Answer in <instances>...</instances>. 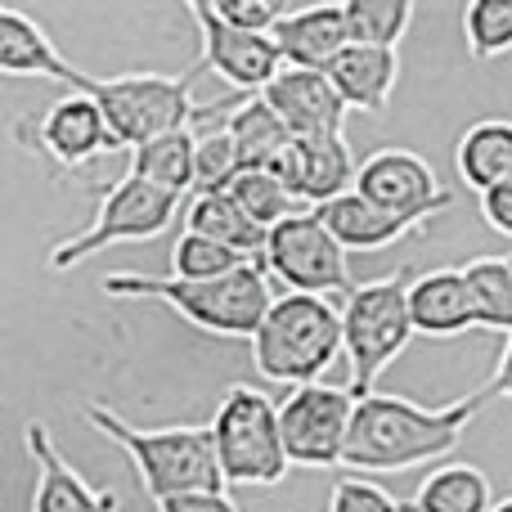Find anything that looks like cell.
Returning a JSON list of instances; mask_svg holds the SVG:
<instances>
[{
	"label": "cell",
	"mask_w": 512,
	"mask_h": 512,
	"mask_svg": "<svg viewBox=\"0 0 512 512\" xmlns=\"http://www.w3.org/2000/svg\"><path fill=\"white\" fill-rule=\"evenodd\" d=\"M495 400V387L472 391L468 400L454 405H414L391 391H373L355 405L351 441H346V463L351 477H391V472H409L436 463L445 454L459 450L463 432L481 418V409Z\"/></svg>",
	"instance_id": "cell-1"
},
{
	"label": "cell",
	"mask_w": 512,
	"mask_h": 512,
	"mask_svg": "<svg viewBox=\"0 0 512 512\" xmlns=\"http://www.w3.org/2000/svg\"><path fill=\"white\" fill-rule=\"evenodd\" d=\"M99 288L117 301H162L171 306L185 324H194L198 333L212 337H243L252 342L256 328L265 324L274 306V288L270 274L261 265H243V270L225 274L212 283H185V279H158V274H135V270H117L104 274Z\"/></svg>",
	"instance_id": "cell-2"
},
{
	"label": "cell",
	"mask_w": 512,
	"mask_h": 512,
	"mask_svg": "<svg viewBox=\"0 0 512 512\" xmlns=\"http://www.w3.org/2000/svg\"><path fill=\"white\" fill-rule=\"evenodd\" d=\"M81 414H86V423L95 432H104L131 459L140 490L153 504L194 495V490H225L212 427H135L117 409L99 405V400H90Z\"/></svg>",
	"instance_id": "cell-3"
},
{
	"label": "cell",
	"mask_w": 512,
	"mask_h": 512,
	"mask_svg": "<svg viewBox=\"0 0 512 512\" xmlns=\"http://www.w3.org/2000/svg\"><path fill=\"white\" fill-rule=\"evenodd\" d=\"M342 306L328 297L283 292L274 297L265 324L252 337V364L265 382L283 387H310L319 373L342 360Z\"/></svg>",
	"instance_id": "cell-4"
},
{
	"label": "cell",
	"mask_w": 512,
	"mask_h": 512,
	"mask_svg": "<svg viewBox=\"0 0 512 512\" xmlns=\"http://www.w3.org/2000/svg\"><path fill=\"white\" fill-rule=\"evenodd\" d=\"M418 274L396 270L387 279H369L342 301V351L351 360V396H373L378 378L405 355L414 342V315H409V288Z\"/></svg>",
	"instance_id": "cell-5"
},
{
	"label": "cell",
	"mask_w": 512,
	"mask_h": 512,
	"mask_svg": "<svg viewBox=\"0 0 512 512\" xmlns=\"http://www.w3.org/2000/svg\"><path fill=\"white\" fill-rule=\"evenodd\" d=\"M99 104L117 149H140L171 131L207 122L216 104H194V72L189 77H162V72H117L95 77L86 90Z\"/></svg>",
	"instance_id": "cell-6"
},
{
	"label": "cell",
	"mask_w": 512,
	"mask_h": 512,
	"mask_svg": "<svg viewBox=\"0 0 512 512\" xmlns=\"http://www.w3.org/2000/svg\"><path fill=\"white\" fill-rule=\"evenodd\" d=\"M216 459H221L225 486H256L270 490L292 472L288 450H283L279 405L252 382H234L221 396L212 423Z\"/></svg>",
	"instance_id": "cell-7"
},
{
	"label": "cell",
	"mask_w": 512,
	"mask_h": 512,
	"mask_svg": "<svg viewBox=\"0 0 512 512\" xmlns=\"http://www.w3.org/2000/svg\"><path fill=\"white\" fill-rule=\"evenodd\" d=\"M176 212H180V198L162 194L158 185H149V180H140V176H122L104 189V198H99L86 230L54 243V248L45 252V265H50V270H72V265L90 261L95 252L117 248V243L158 239V234L176 221Z\"/></svg>",
	"instance_id": "cell-8"
},
{
	"label": "cell",
	"mask_w": 512,
	"mask_h": 512,
	"mask_svg": "<svg viewBox=\"0 0 512 512\" xmlns=\"http://www.w3.org/2000/svg\"><path fill=\"white\" fill-rule=\"evenodd\" d=\"M346 256L351 252L333 239V230L319 221V212H297L270 230V243H265V274L288 283V292L346 301L360 288V283L351 279Z\"/></svg>",
	"instance_id": "cell-9"
},
{
	"label": "cell",
	"mask_w": 512,
	"mask_h": 512,
	"mask_svg": "<svg viewBox=\"0 0 512 512\" xmlns=\"http://www.w3.org/2000/svg\"><path fill=\"white\" fill-rule=\"evenodd\" d=\"M351 387H324L310 382L279 400V427H283V450H288L292 468L310 472H333L346 463V441H351L355 423Z\"/></svg>",
	"instance_id": "cell-10"
},
{
	"label": "cell",
	"mask_w": 512,
	"mask_h": 512,
	"mask_svg": "<svg viewBox=\"0 0 512 512\" xmlns=\"http://www.w3.org/2000/svg\"><path fill=\"white\" fill-rule=\"evenodd\" d=\"M355 194H364L369 203H378L382 212L400 216V221L418 225V230H423L432 216L454 207V194L441 185L432 162L414 149H400V144H382V149H373L369 158L360 162Z\"/></svg>",
	"instance_id": "cell-11"
},
{
	"label": "cell",
	"mask_w": 512,
	"mask_h": 512,
	"mask_svg": "<svg viewBox=\"0 0 512 512\" xmlns=\"http://www.w3.org/2000/svg\"><path fill=\"white\" fill-rule=\"evenodd\" d=\"M18 135L27 140V149L50 158L63 171H81L95 158H104V153H117L113 131H108L99 104L90 95H81V90L59 95L41 117H27L18 126Z\"/></svg>",
	"instance_id": "cell-12"
},
{
	"label": "cell",
	"mask_w": 512,
	"mask_h": 512,
	"mask_svg": "<svg viewBox=\"0 0 512 512\" xmlns=\"http://www.w3.org/2000/svg\"><path fill=\"white\" fill-rule=\"evenodd\" d=\"M189 18L198 23V41H203V59H198L194 77L212 68L225 86H234L239 95L252 99V95H265V86L283 72V54L274 45V36H252V32L221 23L207 0H194Z\"/></svg>",
	"instance_id": "cell-13"
},
{
	"label": "cell",
	"mask_w": 512,
	"mask_h": 512,
	"mask_svg": "<svg viewBox=\"0 0 512 512\" xmlns=\"http://www.w3.org/2000/svg\"><path fill=\"white\" fill-rule=\"evenodd\" d=\"M270 171L288 185V194L297 198V203H310V212H319V207L355 194V180H360V162H355L346 135H310V140H292Z\"/></svg>",
	"instance_id": "cell-14"
},
{
	"label": "cell",
	"mask_w": 512,
	"mask_h": 512,
	"mask_svg": "<svg viewBox=\"0 0 512 512\" xmlns=\"http://www.w3.org/2000/svg\"><path fill=\"white\" fill-rule=\"evenodd\" d=\"M265 104L283 117V126L292 131V140H310V135H346V99L337 95V86L328 81V72H301L283 68L279 77L265 86Z\"/></svg>",
	"instance_id": "cell-15"
},
{
	"label": "cell",
	"mask_w": 512,
	"mask_h": 512,
	"mask_svg": "<svg viewBox=\"0 0 512 512\" xmlns=\"http://www.w3.org/2000/svg\"><path fill=\"white\" fill-rule=\"evenodd\" d=\"M23 445L36 463V490H32V512H117L113 490H95L68 459L59 454L50 427L45 423H27L23 427Z\"/></svg>",
	"instance_id": "cell-16"
},
{
	"label": "cell",
	"mask_w": 512,
	"mask_h": 512,
	"mask_svg": "<svg viewBox=\"0 0 512 512\" xmlns=\"http://www.w3.org/2000/svg\"><path fill=\"white\" fill-rule=\"evenodd\" d=\"M0 72H5V77H45L68 90H81V95H86L90 81H95L90 72L72 68L59 54L54 36L14 5H0Z\"/></svg>",
	"instance_id": "cell-17"
},
{
	"label": "cell",
	"mask_w": 512,
	"mask_h": 512,
	"mask_svg": "<svg viewBox=\"0 0 512 512\" xmlns=\"http://www.w3.org/2000/svg\"><path fill=\"white\" fill-rule=\"evenodd\" d=\"M274 45L283 54V68L301 72H328L342 50L351 45L346 32V9L342 5H306L292 9L279 27H274Z\"/></svg>",
	"instance_id": "cell-18"
},
{
	"label": "cell",
	"mask_w": 512,
	"mask_h": 512,
	"mask_svg": "<svg viewBox=\"0 0 512 512\" xmlns=\"http://www.w3.org/2000/svg\"><path fill=\"white\" fill-rule=\"evenodd\" d=\"M409 315H414L418 337H459L468 328H477L472 292L459 265L418 274L414 288H409Z\"/></svg>",
	"instance_id": "cell-19"
},
{
	"label": "cell",
	"mask_w": 512,
	"mask_h": 512,
	"mask_svg": "<svg viewBox=\"0 0 512 512\" xmlns=\"http://www.w3.org/2000/svg\"><path fill=\"white\" fill-rule=\"evenodd\" d=\"M328 81L337 86V95L346 99V108L360 113H387L391 95L400 81V50H373V45H346L342 59L328 68Z\"/></svg>",
	"instance_id": "cell-20"
},
{
	"label": "cell",
	"mask_w": 512,
	"mask_h": 512,
	"mask_svg": "<svg viewBox=\"0 0 512 512\" xmlns=\"http://www.w3.org/2000/svg\"><path fill=\"white\" fill-rule=\"evenodd\" d=\"M180 221H185L189 234H203V239L248 256V261H256L265 270V243H270V230H261V225H256L230 194H194L185 203V212H180Z\"/></svg>",
	"instance_id": "cell-21"
},
{
	"label": "cell",
	"mask_w": 512,
	"mask_h": 512,
	"mask_svg": "<svg viewBox=\"0 0 512 512\" xmlns=\"http://www.w3.org/2000/svg\"><path fill=\"white\" fill-rule=\"evenodd\" d=\"M319 221L333 230V239L342 243L346 252H382V248H396L405 243L418 225L400 221V216L382 212L378 203H369L364 194H346L337 203L319 207Z\"/></svg>",
	"instance_id": "cell-22"
},
{
	"label": "cell",
	"mask_w": 512,
	"mask_h": 512,
	"mask_svg": "<svg viewBox=\"0 0 512 512\" xmlns=\"http://www.w3.org/2000/svg\"><path fill=\"white\" fill-rule=\"evenodd\" d=\"M454 167L463 185L486 194V189L512 180V122L508 117H481L454 144Z\"/></svg>",
	"instance_id": "cell-23"
},
{
	"label": "cell",
	"mask_w": 512,
	"mask_h": 512,
	"mask_svg": "<svg viewBox=\"0 0 512 512\" xmlns=\"http://www.w3.org/2000/svg\"><path fill=\"white\" fill-rule=\"evenodd\" d=\"M126 176H140L149 185H158L162 194L171 198H194V185H198V131H171V135H158V140L140 144L131 149V167Z\"/></svg>",
	"instance_id": "cell-24"
},
{
	"label": "cell",
	"mask_w": 512,
	"mask_h": 512,
	"mask_svg": "<svg viewBox=\"0 0 512 512\" xmlns=\"http://www.w3.org/2000/svg\"><path fill=\"white\" fill-rule=\"evenodd\" d=\"M495 486L477 463H445L418 481L409 512H495Z\"/></svg>",
	"instance_id": "cell-25"
},
{
	"label": "cell",
	"mask_w": 512,
	"mask_h": 512,
	"mask_svg": "<svg viewBox=\"0 0 512 512\" xmlns=\"http://www.w3.org/2000/svg\"><path fill=\"white\" fill-rule=\"evenodd\" d=\"M225 131L230 140L239 144V158H243V171H261V167H274L283 158V149L292 144V131L283 126V117L265 104L261 95L243 99L230 117H225Z\"/></svg>",
	"instance_id": "cell-26"
},
{
	"label": "cell",
	"mask_w": 512,
	"mask_h": 512,
	"mask_svg": "<svg viewBox=\"0 0 512 512\" xmlns=\"http://www.w3.org/2000/svg\"><path fill=\"white\" fill-rule=\"evenodd\" d=\"M472 292L477 328L490 333H512V256H472L459 265Z\"/></svg>",
	"instance_id": "cell-27"
},
{
	"label": "cell",
	"mask_w": 512,
	"mask_h": 512,
	"mask_svg": "<svg viewBox=\"0 0 512 512\" xmlns=\"http://www.w3.org/2000/svg\"><path fill=\"white\" fill-rule=\"evenodd\" d=\"M342 9L351 45H373V50H400L414 23V0H346Z\"/></svg>",
	"instance_id": "cell-28"
},
{
	"label": "cell",
	"mask_w": 512,
	"mask_h": 512,
	"mask_svg": "<svg viewBox=\"0 0 512 512\" xmlns=\"http://www.w3.org/2000/svg\"><path fill=\"white\" fill-rule=\"evenodd\" d=\"M230 198L261 225V230H274V225H283L288 216H297V198L288 194V185H283L270 167L243 171V176L230 185Z\"/></svg>",
	"instance_id": "cell-29"
},
{
	"label": "cell",
	"mask_w": 512,
	"mask_h": 512,
	"mask_svg": "<svg viewBox=\"0 0 512 512\" xmlns=\"http://www.w3.org/2000/svg\"><path fill=\"white\" fill-rule=\"evenodd\" d=\"M463 41L472 63H490L512 50V0H472L463 9Z\"/></svg>",
	"instance_id": "cell-30"
},
{
	"label": "cell",
	"mask_w": 512,
	"mask_h": 512,
	"mask_svg": "<svg viewBox=\"0 0 512 512\" xmlns=\"http://www.w3.org/2000/svg\"><path fill=\"white\" fill-rule=\"evenodd\" d=\"M243 265H256L248 256L221 248V243L203 239V234H180L176 248H171V279H185V283H212L225 279V274L243 270Z\"/></svg>",
	"instance_id": "cell-31"
},
{
	"label": "cell",
	"mask_w": 512,
	"mask_h": 512,
	"mask_svg": "<svg viewBox=\"0 0 512 512\" xmlns=\"http://www.w3.org/2000/svg\"><path fill=\"white\" fill-rule=\"evenodd\" d=\"M243 176L239 144L230 140L225 122H216L212 131L198 135V185L194 194H230V185Z\"/></svg>",
	"instance_id": "cell-32"
},
{
	"label": "cell",
	"mask_w": 512,
	"mask_h": 512,
	"mask_svg": "<svg viewBox=\"0 0 512 512\" xmlns=\"http://www.w3.org/2000/svg\"><path fill=\"white\" fill-rule=\"evenodd\" d=\"M328 512H409V504H400L391 490H382L369 477H337L333 495H328Z\"/></svg>",
	"instance_id": "cell-33"
},
{
	"label": "cell",
	"mask_w": 512,
	"mask_h": 512,
	"mask_svg": "<svg viewBox=\"0 0 512 512\" xmlns=\"http://www.w3.org/2000/svg\"><path fill=\"white\" fill-rule=\"evenodd\" d=\"M212 9L221 23L239 27V32H252V36H274V27L292 14L279 0H216Z\"/></svg>",
	"instance_id": "cell-34"
},
{
	"label": "cell",
	"mask_w": 512,
	"mask_h": 512,
	"mask_svg": "<svg viewBox=\"0 0 512 512\" xmlns=\"http://www.w3.org/2000/svg\"><path fill=\"white\" fill-rule=\"evenodd\" d=\"M481 221H486L495 234L512 239V180H504V185H495V189L481 194Z\"/></svg>",
	"instance_id": "cell-35"
},
{
	"label": "cell",
	"mask_w": 512,
	"mask_h": 512,
	"mask_svg": "<svg viewBox=\"0 0 512 512\" xmlns=\"http://www.w3.org/2000/svg\"><path fill=\"white\" fill-rule=\"evenodd\" d=\"M153 508L158 512H239L225 490H194V495L162 499V504H153Z\"/></svg>",
	"instance_id": "cell-36"
},
{
	"label": "cell",
	"mask_w": 512,
	"mask_h": 512,
	"mask_svg": "<svg viewBox=\"0 0 512 512\" xmlns=\"http://www.w3.org/2000/svg\"><path fill=\"white\" fill-rule=\"evenodd\" d=\"M495 396H508L512 400V333L504 337V351H499V364H495V378H490Z\"/></svg>",
	"instance_id": "cell-37"
},
{
	"label": "cell",
	"mask_w": 512,
	"mask_h": 512,
	"mask_svg": "<svg viewBox=\"0 0 512 512\" xmlns=\"http://www.w3.org/2000/svg\"><path fill=\"white\" fill-rule=\"evenodd\" d=\"M495 512H512V495H508V499H499V504H495Z\"/></svg>",
	"instance_id": "cell-38"
}]
</instances>
